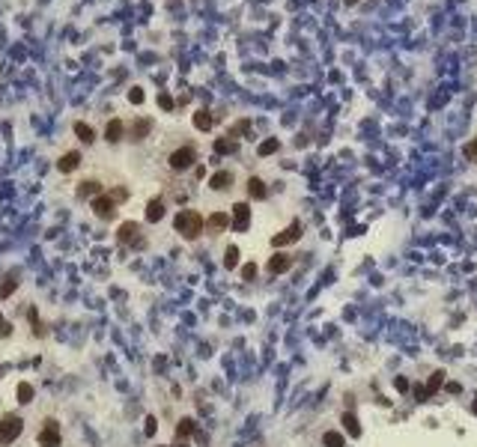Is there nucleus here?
<instances>
[{
    "label": "nucleus",
    "instance_id": "2",
    "mask_svg": "<svg viewBox=\"0 0 477 447\" xmlns=\"http://www.w3.org/2000/svg\"><path fill=\"white\" fill-rule=\"evenodd\" d=\"M21 430H24V421L15 418V415H6V418L0 421V447L12 445V442L21 436Z\"/></svg>",
    "mask_w": 477,
    "mask_h": 447
},
{
    "label": "nucleus",
    "instance_id": "25",
    "mask_svg": "<svg viewBox=\"0 0 477 447\" xmlns=\"http://www.w3.org/2000/svg\"><path fill=\"white\" fill-rule=\"evenodd\" d=\"M224 266H227V268H236V266H239V248H236V245H230V248H227V254H224Z\"/></svg>",
    "mask_w": 477,
    "mask_h": 447
},
{
    "label": "nucleus",
    "instance_id": "39",
    "mask_svg": "<svg viewBox=\"0 0 477 447\" xmlns=\"http://www.w3.org/2000/svg\"><path fill=\"white\" fill-rule=\"evenodd\" d=\"M346 3H349V6H352V3H358V0H346Z\"/></svg>",
    "mask_w": 477,
    "mask_h": 447
},
{
    "label": "nucleus",
    "instance_id": "17",
    "mask_svg": "<svg viewBox=\"0 0 477 447\" xmlns=\"http://www.w3.org/2000/svg\"><path fill=\"white\" fill-rule=\"evenodd\" d=\"M230 182H233V173L221 170V173H215V176L209 179V188H215V191H227V188H230Z\"/></svg>",
    "mask_w": 477,
    "mask_h": 447
},
{
    "label": "nucleus",
    "instance_id": "27",
    "mask_svg": "<svg viewBox=\"0 0 477 447\" xmlns=\"http://www.w3.org/2000/svg\"><path fill=\"white\" fill-rule=\"evenodd\" d=\"M143 98H146V92H143L140 87H131V89H128V101H131V104H143Z\"/></svg>",
    "mask_w": 477,
    "mask_h": 447
},
{
    "label": "nucleus",
    "instance_id": "24",
    "mask_svg": "<svg viewBox=\"0 0 477 447\" xmlns=\"http://www.w3.org/2000/svg\"><path fill=\"white\" fill-rule=\"evenodd\" d=\"M322 445L325 447H343V436H340L337 430H328V433L322 436Z\"/></svg>",
    "mask_w": 477,
    "mask_h": 447
},
{
    "label": "nucleus",
    "instance_id": "29",
    "mask_svg": "<svg viewBox=\"0 0 477 447\" xmlns=\"http://www.w3.org/2000/svg\"><path fill=\"white\" fill-rule=\"evenodd\" d=\"M18 400H21V403H30V400H33V385H18Z\"/></svg>",
    "mask_w": 477,
    "mask_h": 447
},
{
    "label": "nucleus",
    "instance_id": "19",
    "mask_svg": "<svg viewBox=\"0 0 477 447\" xmlns=\"http://www.w3.org/2000/svg\"><path fill=\"white\" fill-rule=\"evenodd\" d=\"M212 125H215V119H212V113H209V110H197V113H194V128L209 131Z\"/></svg>",
    "mask_w": 477,
    "mask_h": 447
},
{
    "label": "nucleus",
    "instance_id": "26",
    "mask_svg": "<svg viewBox=\"0 0 477 447\" xmlns=\"http://www.w3.org/2000/svg\"><path fill=\"white\" fill-rule=\"evenodd\" d=\"M278 146H281L278 140H263V143L257 146V152H260V155H272V152H278Z\"/></svg>",
    "mask_w": 477,
    "mask_h": 447
},
{
    "label": "nucleus",
    "instance_id": "30",
    "mask_svg": "<svg viewBox=\"0 0 477 447\" xmlns=\"http://www.w3.org/2000/svg\"><path fill=\"white\" fill-rule=\"evenodd\" d=\"M242 277H245V280H254V277H257V266H254V263L242 266Z\"/></svg>",
    "mask_w": 477,
    "mask_h": 447
},
{
    "label": "nucleus",
    "instance_id": "28",
    "mask_svg": "<svg viewBox=\"0 0 477 447\" xmlns=\"http://www.w3.org/2000/svg\"><path fill=\"white\" fill-rule=\"evenodd\" d=\"M251 131V122L248 119H239L236 125H233V131H230V137H236V134H248Z\"/></svg>",
    "mask_w": 477,
    "mask_h": 447
},
{
    "label": "nucleus",
    "instance_id": "23",
    "mask_svg": "<svg viewBox=\"0 0 477 447\" xmlns=\"http://www.w3.org/2000/svg\"><path fill=\"white\" fill-rule=\"evenodd\" d=\"M442 385H445V370H436V373L430 376V382H427V391H430V397H433V394H436Z\"/></svg>",
    "mask_w": 477,
    "mask_h": 447
},
{
    "label": "nucleus",
    "instance_id": "22",
    "mask_svg": "<svg viewBox=\"0 0 477 447\" xmlns=\"http://www.w3.org/2000/svg\"><path fill=\"white\" fill-rule=\"evenodd\" d=\"M149 128H152V122H149V119H137V122L131 125V137H134V140H140V137H146V131H149Z\"/></svg>",
    "mask_w": 477,
    "mask_h": 447
},
{
    "label": "nucleus",
    "instance_id": "20",
    "mask_svg": "<svg viewBox=\"0 0 477 447\" xmlns=\"http://www.w3.org/2000/svg\"><path fill=\"white\" fill-rule=\"evenodd\" d=\"M194 430H197V424H194L191 418H182V421H179V427H176V439L182 442V439H188Z\"/></svg>",
    "mask_w": 477,
    "mask_h": 447
},
{
    "label": "nucleus",
    "instance_id": "6",
    "mask_svg": "<svg viewBox=\"0 0 477 447\" xmlns=\"http://www.w3.org/2000/svg\"><path fill=\"white\" fill-rule=\"evenodd\" d=\"M248 227H251V206L248 203H236L233 206V230L245 233Z\"/></svg>",
    "mask_w": 477,
    "mask_h": 447
},
{
    "label": "nucleus",
    "instance_id": "12",
    "mask_svg": "<svg viewBox=\"0 0 477 447\" xmlns=\"http://www.w3.org/2000/svg\"><path fill=\"white\" fill-rule=\"evenodd\" d=\"M122 134H125V125H122L119 119H110V122L104 125V140L116 143V140H122Z\"/></svg>",
    "mask_w": 477,
    "mask_h": 447
},
{
    "label": "nucleus",
    "instance_id": "18",
    "mask_svg": "<svg viewBox=\"0 0 477 447\" xmlns=\"http://www.w3.org/2000/svg\"><path fill=\"white\" fill-rule=\"evenodd\" d=\"M248 194H251L254 200H266V194H269V191H266V182H263V179H257V176H254V179H248Z\"/></svg>",
    "mask_w": 477,
    "mask_h": 447
},
{
    "label": "nucleus",
    "instance_id": "33",
    "mask_svg": "<svg viewBox=\"0 0 477 447\" xmlns=\"http://www.w3.org/2000/svg\"><path fill=\"white\" fill-rule=\"evenodd\" d=\"M107 194H110V197H113L116 203H122V200H128V191H125V188H113V191H107Z\"/></svg>",
    "mask_w": 477,
    "mask_h": 447
},
{
    "label": "nucleus",
    "instance_id": "35",
    "mask_svg": "<svg viewBox=\"0 0 477 447\" xmlns=\"http://www.w3.org/2000/svg\"><path fill=\"white\" fill-rule=\"evenodd\" d=\"M158 104H161L164 110H170V107H173V98H170L167 92H161V95H158Z\"/></svg>",
    "mask_w": 477,
    "mask_h": 447
},
{
    "label": "nucleus",
    "instance_id": "40",
    "mask_svg": "<svg viewBox=\"0 0 477 447\" xmlns=\"http://www.w3.org/2000/svg\"><path fill=\"white\" fill-rule=\"evenodd\" d=\"M475 412H477V406H475Z\"/></svg>",
    "mask_w": 477,
    "mask_h": 447
},
{
    "label": "nucleus",
    "instance_id": "16",
    "mask_svg": "<svg viewBox=\"0 0 477 447\" xmlns=\"http://www.w3.org/2000/svg\"><path fill=\"white\" fill-rule=\"evenodd\" d=\"M236 149H239V140H236V137H218V140H215V152H218V155H233Z\"/></svg>",
    "mask_w": 477,
    "mask_h": 447
},
{
    "label": "nucleus",
    "instance_id": "9",
    "mask_svg": "<svg viewBox=\"0 0 477 447\" xmlns=\"http://www.w3.org/2000/svg\"><path fill=\"white\" fill-rule=\"evenodd\" d=\"M292 268V257L289 254H275L272 260H269V274H284V271H289Z\"/></svg>",
    "mask_w": 477,
    "mask_h": 447
},
{
    "label": "nucleus",
    "instance_id": "8",
    "mask_svg": "<svg viewBox=\"0 0 477 447\" xmlns=\"http://www.w3.org/2000/svg\"><path fill=\"white\" fill-rule=\"evenodd\" d=\"M298 236H301V224L295 221V224H289V227H286L284 233H278V236L272 239V245H275V248H284V245H289V242H295Z\"/></svg>",
    "mask_w": 477,
    "mask_h": 447
},
{
    "label": "nucleus",
    "instance_id": "38",
    "mask_svg": "<svg viewBox=\"0 0 477 447\" xmlns=\"http://www.w3.org/2000/svg\"><path fill=\"white\" fill-rule=\"evenodd\" d=\"M176 447H188V445H185V442H179V445H176Z\"/></svg>",
    "mask_w": 477,
    "mask_h": 447
},
{
    "label": "nucleus",
    "instance_id": "32",
    "mask_svg": "<svg viewBox=\"0 0 477 447\" xmlns=\"http://www.w3.org/2000/svg\"><path fill=\"white\" fill-rule=\"evenodd\" d=\"M463 152H466V158H469V161H477V137L466 146V149H463Z\"/></svg>",
    "mask_w": 477,
    "mask_h": 447
},
{
    "label": "nucleus",
    "instance_id": "14",
    "mask_svg": "<svg viewBox=\"0 0 477 447\" xmlns=\"http://www.w3.org/2000/svg\"><path fill=\"white\" fill-rule=\"evenodd\" d=\"M161 218H164V200L155 197V200H149V206H146V221H149V224H158Z\"/></svg>",
    "mask_w": 477,
    "mask_h": 447
},
{
    "label": "nucleus",
    "instance_id": "1",
    "mask_svg": "<svg viewBox=\"0 0 477 447\" xmlns=\"http://www.w3.org/2000/svg\"><path fill=\"white\" fill-rule=\"evenodd\" d=\"M173 227H176V233H182L185 239H197V236L203 233V218H200V212H194V209H182V212L176 215Z\"/></svg>",
    "mask_w": 477,
    "mask_h": 447
},
{
    "label": "nucleus",
    "instance_id": "37",
    "mask_svg": "<svg viewBox=\"0 0 477 447\" xmlns=\"http://www.w3.org/2000/svg\"><path fill=\"white\" fill-rule=\"evenodd\" d=\"M152 433H155V421L149 418V421H146V436H152Z\"/></svg>",
    "mask_w": 477,
    "mask_h": 447
},
{
    "label": "nucleus",
    "instance_id": "3",
    "mask_svg": "<svg viewBox=\"0 0 477 447\" xmlns=\"http://www.w3.org/2000/svg\"><path fill=\"white\" fill-rule=\"evenodd\" d=\"M194 161H197L194 146H179L176 152H170V167H173V170H188Z\"/></svg>",
    "mask_w": 477,
    "mask_h": 447
},
{
    "label": "nucleus",
    "instance_id": "34",
    "mask_svg": "<svg viewBox=\"0 0 477 447\" xmlns=\"http://www.w3.org/2000/svg\"><path fill=\"white\" fill-rule=\"evenodd\" d=\"M394 388H397L400 394H406V391H409V379H406V376H400V379H394Z\"/></svg>",
    "mask_w": 477,
    "mask_h": 447
},
{
    "label": "nucleus",
    "instance_id": "10",
    "mask_svg": "<svg viewBox=\"0 0 477 447\" xmlns=\"http://www.w3.org/2000/svg\"><path fill=\"white\" fill-rule=\"evenodd\" d=\"M101 194V182L98 179H87V182H81V188H78V197H90V200H95Z\"/></svg>",
    "mask_w": 477,
    "mask_h": 447
},
{
    "label": "nucleus",
    "instance_id": "36",
    "mask_svg": "<svg viewBox=\"0 0 477 447\" xmlns=\"http://www.w3.org/2000/svg\"><path fill=\"white\" fill-rule=\"evenodd\" d=\"M460 391H463V388H460L457 382H448V394H460Z\"/></svg>",
    "mask_w": 477,
    "mask_h": 447
},
{
    "label": "nucleus",
    "instance_id": "13",
    "mask_svg": "<svg viewBox=\"0 0 477 447\" xmlns=\"http://www.w3.org/2000/svg\"><path fill=\"white\" fill-rule=\"evenodd\" d=\"M78 164H81V152H66V155L57 161V170H60V173H72Z\"/></svg>",
    "mask_w": 477,
    "mask_h": 447
},
{
    "label": "nucleus",
    "instance_id": "15",
    "mask_svg": "<svg viewBox=\"0 0 477 447\" xmlns=\"http://www.w3.org/2000/svg\"><path fill=\"white\" fill-rule=\"evenodd\" d=\"M340 424H343V430H346L352 439H358V436H361V424H358V418H355L352 412H343V415H340Z\"/></svg>",
    "mask_w": 477,
    "mask_h": 447
},
{
    "label": "nucleus",
    "instance_id": "21",
    "mask_svg": "<svg viewBox=\"0 0 477 447\" xmlns=\"http://www.w3.org/2000/svg\"><path fill=\"white\" fill-rule=\"evenodd\" d=\"M75 134H78L84 143H93V140H95V131H93L87 122H75Z\"/></svg>",
    "mask_w": 477,
    "mask_h": 447
},
{
    "label": "nucleus",
    "instance_id": "11",
    "mask_svg": "<svg viewBox=\"0 0 477 447\" xmlns=\"http://www.w3.org/2000/svg\"><path fill=\"white\" fill-rule=\"evenodd\" d=\"M206 227H209V233H224V230L230 227V218H227L224 212H212L209 221H206Z\"/></svg>",
    "mask_w": 477,
    "mask_h": 447
},
{
    "label": "nucleus",
    "instance_id": "31",
    "mask_svg": "<svg viewBox=\"0 0 477 447\" xmlns=\"http://www.w3.org/2000/svg\"><path fill=\"white\" fill-rule=\"evenodd\" d=\"M15 286H18V283H15V280H6V283H3V286H0V298H9V295H12V292H15Z\"/></svg>",
    "mask_w": 477,
    "mask_h": 447
},
{
    "label": "nucleus",
    "instance_id": "4",
    "mask_svg": "<svg viewBox=\"0 0 477 447\" xmlns=\"http://www.w3.org/2000/svg\"><path fill=\"white\" fill-rule=\"evenodd\" d=\"M90 206H93V212H95L101 221H110V218H113V209H116V200H113L110 194H98L95 200H90Z\"/></svg>",
    "mask_w": 477,
    "mask_h": 447
},
{
    "label": "nucleus",
    "instance_id": "7",
    "mask_svg": "<svg viewBox=\"0 0 477 447\" xmlns=\"http://www.w3.org/2000/svg\"><path fill=\"white\" fill-rule=\"evenodd\" d=\"M39 447H60V427H57V421H45V430L39 433Z\"/></svg>",
    "mask_w": 477,
    "mask_h": 447
},
{
    "label": "nucleus",
    "instance_id": "5",
    "mask_svg": "<svg viewBox=\"0 0 477 447\" xmlns=\"http://www.w3.org/2000/svg\"><path fill=\"white\" fill-rule=\"evenodd\" d=\"M137 230H140V224H134V221H125V224H119V230H116V239H119L122 245L143 248V239H137Z\"/></svg>",
    "mask_w": 477,
    "mask_h": 447
}]
</instances>
